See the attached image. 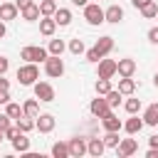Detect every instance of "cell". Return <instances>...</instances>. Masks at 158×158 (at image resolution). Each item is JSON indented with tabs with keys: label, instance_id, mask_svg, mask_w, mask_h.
Instances as JSON below:
<instances>
[{
	"label": "cell",
	"instance_id": "cell-1",
	"mask_svg": "<svg viewBox=\"0 0 158 158\" xmlns=\"http://www.w3.org/2000/svg\"><path fill=\"white\" fill-rule=\"evenodd\" d=\"M111 49H114V37L104 35V37H99V40H96V44H94L91 49H86V59H89V62H99V59H101V57H106Z\"/></svg>",
	"mask_w": 158,
	"mask_h": 158
},
{
	"label": "cell",
	"instance_id": "cell-2",
	"mask_svg": "<svg viewBox=\"0 0 158 158\" xmlns=\"http://www.w3.org/2000/svg\"><path fill=\"white\" fill-rule=\"evenodd\" d=\"M37 79H40V69H37L35 62H27V64H22V67L17 69V81H20L22 86H32Z\"/></svg>",
	"mask_w": 158,
	"mask_h": 158
},
{
	"label": "cell",
	"instance_id": "cell-3",
	"mask_svg": "<svg viewBox=\"0 0 158 158\" xmlns=\"http://www.w3.org/2000/svg\"><path fill=\"white\" fill-rule=\"evenodd\" d=\"M49 57V52L44 49V47H35V44H30V47H22L20 49V59H25V62H44Z\"/></svg>",
	"mask_w": 158,
	"mask_h": 158
},
{
	"label": "cell",
	"instance_id": "cell-4",
	"mask_svg": "<svg viewBox=\"0 0 158 158\" xmlns=\"http://www.w3.org/2000/svg\"><path fill=\"white\" fill-rule=\"evenodd\" d=\"M44 74L52 77V79H59V77L64 74V62H62V57L49 54V57L44 59Z\"/></svg>",
	"mask_w": 158,
	"mask_h": 158
},
{
	"label": "cell",
	"instance_id": "cell-5",
	"mask_svg": "<svg viewBox=\"0 0 158 158\" xmlns=\"http://www.w3.org/2000/svg\"><path fill=\"white\" fill-rule=\"evenodd\" d=\"M84 20L89 25H101L104 22V10L96 5V2H86L84 5Z\"/></svg>",
	"mask_w": 158,
	"mask_h": 158
},
{
	"label": "cell",
	"instance_id": "cell-6",
	"mask_svg": "<svg viewBox=\"0 0 158 158\" xmlns=\"http://www.w3.org/2000/svg\"><path fill=\"white\" fill-rule=\"evenodd\" d=\"M35 86V96L40 99V101H54V86L49 84V81H35L32 84Z\"/></svg>",
	"mask_w": 158,
	"mask_h": 158
},
{
	"label": "cell",
	"instance_id": "cell-7",
	"mask_svg": "<svg viewBox=\"0 0 158 158\" xmlns=\"http://www.w3.org/2000/svg\"><path fill=\"white\" fill-rule=\"evenodd\" d=\"M96 64H99L96 77H101V79H111V77L116 74V59H106V57H101Z\"/></svg>",
	"mask_w": 158,
	"mask_h": 158
},
{
	"label": "cell",
	"instance_id": "cell-8",
	"mask_svg": "<svg viewBox=\"0 0 158 158\" xmlns=\"http://www.w3.org/2000/svg\"><path fill=\"white\" fill-rule=\"evenodd\" d=\"M54 116L52 114H37L35 116V128L40 131V133H49V131H54Z\"/></svg>",
	"mask_w": 158,
	"mask_h": 158
},
{
	"label": "cell",
	"instance_id": "cell-9",
	"mask_svg": "<svg viewBox=\"0 0 158 158\" xmlns=\"http://www.w3.org/2000/svg\"><path fill=\"white\" fill-rule=\"evenodd\" d=\"M138 151V143H136V138H121L118 141V146H116V153H118V158H128V156H133Z\"/></svg>",
	"mask_w": 158,
	"mask_h": 158
},
{
	"label": "cell",
	"instance_id": "cell-10",
	"mask_svg": "<svg viewBox=\"0 0 158 158\" xmlns=\"http://www.w3.org/2000/svg\"><path fill=\"white\" fill-rule=\"evenodd\" d=\"M101 126H104V131H121L123 121H121L114 111H106V114L101 116Z\"/></svg>",
	"mask_w": 158,
	"mask_h": 158
},
{
	"label": "cell",
	"instance_id": "cell-11",
	"mask_svg": "<svg viewBox=\"0 0 158 158\" xmlns=\"http://www.w3.org/2000/svg\"><path fill=\"white\" fill-rule=\"evenodd\" d=\"M67 146H69V158H81L86 153V138H69Z\"/></svg>",
	"mask_w": 158,
	"mask_h": 158
},
{
	"label": "cell",
	"instance_id": "cell-12",
	"mask_svg": "<svg viewBox=\"0 0 158 158\" xmlns=\"http://www.w3.org/2000/svg\"><path fill=\"white\" fill-rule=\"evenodd\" d=\"M123 20V7L121 5H109L104 10V22H111V25H118Z\"/></svg>",
	"mask_w": 158,
	"mask_h": 158
},
{
	"label": "cell",
	"instance_id": "cell-13",
	"mask_svg": "<svg viewBox=\"0 0 158 158\" xmlns=\"http://www.w3.org/2000/svg\"><path fill=\"white\" fill-rule=\"evenodd\" d=\"M133 72H136V62L131 57H123V59L116 62V74L118 77H133Z\"/></svg>",
	"mask_w": 158,
	"mask_h": 158
},
{
	"label": "cell",
	"instance_id": "cell-14",
	"mask_svg": "<svg viewBox=\"0 0 158 158\" xmlns=\"http://www.w3.org/2000/svg\"><path fill=\"white\" fill-rule=\"evenodd\" d=\"M89 111H91V114H94L96 118H101V116H104L106 111H111V106L106 104V99H104V96H96V99H94V101L89 104Z\"/></svg>",
	"mask_w": 158,
	"mask_h": 158
},
{
	"label": "cell",
	"instance_id": "cell-15",
	"mask_svg": "<svg viewBox=\"0 0 158 158\" xmlns=\"http://www.w3.org/2000/svg\"><path fill=\"white\" fill-rule=\"evenodd\" d=\"M17 12H20V10H17V5H15V2H2V5H0V20H2V22L15 20V17H17Z\"/></svg>",
	"mask_w": 158,
	"mask_h": 158
},
{
	"label": "cell",
	"instance_id": "cell-16",
	"mask_svg": "<svg viewBox=\"0 0 158 158\" xmlns=\"http://www.w3.org/2000/svg\"><path fill=\"white\" fill-rule=\"evenodd\" d=\"M52 17H54L57 27H67V25L72 22V10H67V7H57Z\"/></svg>",
	"mask_w": 158,
	"mask_h": 158
},
{
	"label": "cell",
	"instance_id": "cell-17",
	"mask_svg": "<svg viewBox=\"0 0 158 158\" xmlns=\"http://www.w3.org/2000/svg\"><path fill=\"white\" fill-rule=\"evenodd\" d=\"M54 32H57V22H54V17H40V35L52 37Z\"/></svg>",
	"mask_w": 158,
	"mask_h": 158
},
{
	"label": "cell",
	"instance_id": "cell-18",
	"mask_svg": "<svg viewBox=\"0 0 158 158\" xmlns=\"http://www.w3.org/2000/svg\"><path fill=\"white\" fill-rule=\"evenodd\" d=\"M121 128H123L126 133H131V136H133V133H138V131L143 128V118H138L136 114H131V118H128V121H123V126H121Z\"/></svg>",
	"mask_w": 158,
	"mask_h": 158
},
{
	"label": "cell",
	"instance_id": "cell-19",
	"mask_svg": "<svg viewBox=\"0 0 158 158\" xmlns=\"http://www.w3.org/2000/svg\"><path fill=\"white\" fill-rule=\"evenodd\" d=\"M10 143H12V151H17V153H27V151H30V138H27V133H17Z\"/></svg>",
	"mask_w": 158,
	"mask_h": 158
},
{
	"label": "cell",
	"instance_id": "cell-20",
	"mask_svg": "<svg viewBox=\"0 0 158 158\" xmlns=\"http://www.w3.org/2000/svg\"><path fill=\"white\" fill-rule=\"evenodd\" d=\"M104 151H106V146H104V141H101V138H89V141H86V153H89V156L99 158Z\"/></svg>",
	"mask_w": 158,
	"mask_h": 158
},
{
	"label": "cell",
	"instance_id": "cell-21",
	"mask_svg": "<svg viewBox=\"0 0 158 158\" xmlns=\"http://www.w3.org/2000/svg\"><path fill=\"white\" fill-rule=\"evenodd\" d=\"M143 123L148 126H158V104H148L143 111Z\"/></svg>",
	"mask_w": 158,
	"mask_h": 158
},
{
	"label": "cell",
	"instance_id": "cell-22",
	"mask_svg": "<svg viewBox=\"0 0 158 158\" xmlns=\"http://www.w3.org/2000/svg\"><path fill=\"white\" fill-rule=\"evenodd\" d=\"M20 12H22V20H27V22H35V20H40V17H42V15H40V5H37V2H32V5L22 7Z\"/></svg>",
	"mask_w": 158,
	"mask_h": 158
},
{
	"label": "cell",
	"instance_id": "cell-23",
	"mask_svg": "<svg viewBox=\"0 0 158 158\" xmlns=\"http://www.w3.org/2000/svg\"><path fill=\"white\" fill-rule=\"evenodd\" d=\"M118 91H121L123 96H131V94L136 91V81H133L131 77H121V79H118Z\"/></svg>",
	"mask_w": 158,
	"mask_h": 158
},
{
	"label": "cell",
	"instance_id": "cell-24",
	"mask_svg": "<svg viewBox=\"0 0 158 158\" xmlns=\"http://www.w3.org/2000/svg\"><path fill=\"white\" fill-rule=\"evenodd\" d=\"M22 114H25V116H30V118H35V116L40 114V104H37V96H35V99H27V101L22 104Z\"/></svg>",
	"mask_w": 158,
	"mask_h": 158
},
{
	"label": "cell",
	"instance_id": "cell-25",
	"mask_svg": "<svg viewBox=\"0 0 158 158\" xmlns=\"http://www.w3.org/2000/svg\"><path fill=\"white\" fill-rule=\"evenodd\" d=\"M57 7H59L57 0H42V2H40V15H42V17H52Z\"/></svg>",
	"mask_w": 158,
	"mask_h": 158
},
{
	"label": "cell",
	"instance_id": "cell-26",
	"mask_svg": "<svg viewBox=\"0 0 158 158\" xmlns=\"http://www.w3.org/2000/svg\"><path fill=\"white\" fill-rule=\"evenodd\" d=\"M15 121H17L15 126H17V128H20L22 133H30V131L35 128V118H30V116H25V114H22L20 118H15Z\"/></svg>",
	"mask_w": 158,
	"mask_h": 158
},
{
	"label": "cell",
	"instance_id": "cell-27",
	"mask_svg": "<svg viewBox=\"0 0 158 158\" xmlns=\"http://www.w3.org/2000/svg\"><path fill=\"white\" fill-rule=\"evenodd\" d=\"M121 96H123V94H121L118 89H111V91H106V94H104V99H106V104H109L111 109H116V106L121 104Z\"/></svg>",
	"mask_w": 158,
	"mask_h": 158
},
{
	"label": "cell",
	"instance_id": "cell-28",
	"mask_svg": "<svg viewBox=\"0 0 158 158\" xmlns=\"http://www.w3.org/2000/svg\"><path fill=\"white\" fill-rule=\"evenodd\" d=\"M52 156H54V158H69V146H67L64 141H57V143L52 146Z\"/></svg>",
	"mask_w": 158,
	"mask_h": 158
},
{
	"label": "cell",
	"instance_id": "cell-29",
	"mask_svg": "<svg viewBox=\"0 0 158 158\" xmlns=\"http://www.w3.org/2000/svg\"><path fill=\"white\" fill-rule=\"evenodd\" d=\"M67 49V44L62 42V40H49V47H47V52L49 54H57V57H62V52Z\"/></svg>",
	"mask_w": 158,
	"mask_h": 158
},
{
	"label": "cell",
	"instance_id": "cell-30",
	"mask_svg": "<svg viewBox=\"0 0 158 158\" xmlns=\"http://www.w3.org/2000/svg\"><path fill=\"white\" fill-rule=\"evenodd\" d=\"M101 141H104V146H106V148H116L121 138H118V131H106V136H104Z\"/></svg>",
	"mask_w": 158,
	"mask_h": 158
},
{
	"label": "cell",
	"instance_id": "cell-31",
	"mask_svg": "<svg viewBox=\"0 0 158 158\" xmlns=\"http://www.w3.org/2000/svg\"><path fill=\"white\" fill-rule=\"evenodd\" d=\"M5 114H7L10 118H20V116H22V106H20V104L7 101V104H5Z\"/></svg>",
	"mask_w": 158,
	"mask_h": 158
},
{
	"label": "cell",
	"instance_id": "cell-32",
	"mask_svg": "<svg viewBox=\"0 0 158 158\" xmlns=\"http://www.w3.org/2000/svg\"><path fill=\"white\" fill-rule=\"evenodd\" d=\"M141 15H143L146 20H151V17H158V5H156V2L151 0V2L146 5V7H141Z\"/></svg>",
	"mask_w": 158,
	"mask_h": 158
},
{
	"label": "cell",
	"instance_id": "cell-33",
	"mask_svg": "<svg viewBox=\"0 0 158 158\" xmlns=\"http://www.w3.org/2000/svg\"><path fill=\"white\" fill-rule=\"evenodd\" d=\"M106 91H111V79H101V77H99V79H96V94L104 96Z\"/></svg>",
	"mask_w": 158,
	"mask_h": 158
},
{
	"label": "cell",
	"instance_id": "cell-34",
	"mask_svg": "<svg viewBox=\"0 0 158 158\" xmlns=\"http://www.w3.org/2000/svg\"><path fill=\"white\" fill-rule=\"evenodd\" d=\"M123 109H126L128 114H138V111H141V99H128V101L123 104Z\"/></svg>",
	"mask_w": 158,
	"mask_h": 158
},
{
	"label": "cell",
	"instance_id": "cell-35",
	"mask_svg": "<svg viewBox=\"0 0 158 158\" xmlns=\"http://www.w3.org/2000/svg\"><path fill=\"white\" fill-rule=\"evenodd\" d=\"M69 52H72V54H84V52H86V49H84V42H81V40H72V42H69Z\"/></svg>",
	"mask_w": 158,
	"mask_h": 158
},
{
	"label": "cell",
	"instance_id": "cell-36",
	"mask_svg": "<svg viewBox=\"0 0 158 158\" xmlns=\"http://www.w3.org/2000/svg\"><path fill=\"white\" fill-rule=\"evenodd\" d=\"M10 121H12V118H10V116H7V114H2V116H0V131H2V133H5V131H7V128H10V126H12V123H10Z\"/></svg>",
	"mask_w": 158,
	"mask_h": 158
},
{
	"label": "cell",
	"instance_id": "cell-37",
	"mask_svg": "<svg viewBox=\"0 0 158 158\" xmlns=\"http://www.w3.org/2000/svg\"><path fill=\"white\" fill-rule=\"evenodd\" d=\"M148 40H151L153 44H158V27H151V30H148Z\"/></svg>",
	"mask_w": 158,
	"mask_h": 158
},
{
	"label": "cell",
	"instance_id": "cell-38",
	"mask_svg": "<svg viewBox=\"0 0 158 158\" xmlns=\"http://www.w3.org/2000/svg\"><path fill=\"white\" fill-rule=\"evenodd\" d=\"M10 101V91L7 89H0V104H7Z\"/></svg>",
	"mask_w": 158,
	"mask_h": 158
},
{
	"label": "cell",
	"instance_id": "cell-39",
	"mask_svg": "<svg viewBox=\"0 0 158 158\" xmlns=\"http://www.w3.org/2000/svg\"><path fill=\"white\" fill-rule=\"evenodd\" d=\"M148 2H151V0H131V5H133L136 10H141V7H146Z\"/></svg>",
	"mask_w": 158,
	"mask_h": 158
},
{
	"label": "cell",
	"instance_id": "cell-40",
	"mask_svg": "<svg viewBox=\"0 0 158 158\" xmlns=\"http://www.w3.org/2000/svg\"><path fill=\"white\" fill-rule=\"evenodd\" d=\"M7 69H10V62H7L5 57H0V74H5Z\"/></svg>",
	"mask_w": 158,
	"mask_h": 158
},
{
	"label": "cell",
	"instance_id": "cell-41",
	"mask_svg": "<svg viewBox=\"0 0 158 158\" xmlns=\"http://www.w3.org/2000/svg\"><path fill=\"white\" fill-rule=\"evenodd\" d=\"M0 89H7L10 91V81L5 79V74H0Z\"/></svg>",
	"mask_w": 158,
	"mask_h": 158
},
{
	"label": "cell",
	"instance_id": "cell-42",
	"mask_svg": "<svg viewBox=\"0 0 158 158\" xmlns=\"http://www.w3.org/2000/svg\"><path fill=\"white\" fill-rule=\"evenodd\" d=\"M148 146H151V148H158V133H153V136L148 138Z\"/></svg>",
	"mask_w": 158,
	"mask_h": 158
},
{
	"label": "cell",
	"instance_id": "cell-43",
	"mask_svg": "<svg viewBox=\"0 0 158 158\" xmlns=\"http://www.w3.org/2000/svg\"><path fill=\"white\" fill-rule=\"evenodd\" d=\"M15 5H17V10H22V7L32 5V0H15Z\"/></svg>",
	"mask_w": 158,
	"mask_h": 158
},
{
	"label": "cell",
	"instance_id": "cell-44",
	"mask_svg": "<svg viewBox=\"0 0 158 158\" xmlns=\"http://www.w3.org/2000/svg\"><path fill=\"white\" fill-rule=\"evenodd\" d=\"M146 158H158V148H148L146 151Z\"/></svg>",
	"mask_w": 158,
	"mask_h": 158
},
{
	"label": "cell",
	"instance_id": "cell-45",
	"mask_svg": "<svg viewBox=\"0 0 158 158\" xmlns=\"http://www.w3.org/2000/svg\"><path fill=\"white\" fill-rule=\"evenodd\" d=\"M5 32H7V27H5V22H2V20H0V40H2V37H5Z\"/></svg>",
	"mask_w": 158,
	"mask_h": 158
},
{
	"label": "cell",
	"instance_id": "cell-46",
	"mask_svg": "<svg viewBox=\"0 0 158 158\" xmlns=\"http://www.w3.org/2000/svg\"><path fill=\"white\" fill-rule=\"evenodd\" d=\"M72 2H74L77 7H84V5H86V0H72Z\"/></svg>",
	"mask_w": 158,
	"mask_h": 158
},
{
	"label": "cell",
	"instance_id": "cell-47",
	"mask_svg": "<svg viewBox=\"0 0 158 158\" xmlns=\"http://www.w3.org/2000/svg\"><path fill=\"white\" fill-rule=\"evenodd\" d=\"M153 84H156V86H158V74H156V77H153Z\"/></svg>",
	"mask_w": 158,
	"mask_h": 158
},
{
	"label": "cell",
	"instance_id": "cell-48",
	"mask_svg": "<svg viewBox=\"0 0 158 158\" xmlns=\"http://www.w3.org/2000/svg\"><path fill=\"white\" fill-rule=\"evenodd\" d=\"M2 141H5V133H2V131H0V143H2Z\"/></svg>",
	"mask_w": 158,
	"mask_h": 158
}]
</instances>
